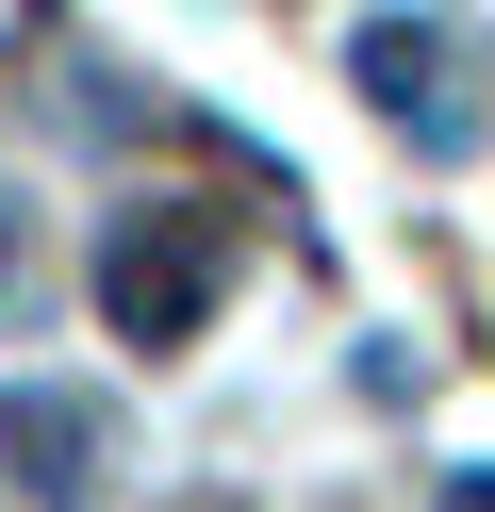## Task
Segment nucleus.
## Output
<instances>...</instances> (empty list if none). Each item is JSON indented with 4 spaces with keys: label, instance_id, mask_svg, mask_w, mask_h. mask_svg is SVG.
<instances>
[{
    "label": "nucleus",
    "instance_id": "2",
    "mask_svg": "<svg viewBox=\"0 0 495 512\" xmlns=\"http://www.w3.org/2000/svg\"><path fill=\"white\" fill-rule=\"evenodd\" d=\"M0 446L33 463V512H116V413H83L66 380H17L0 397Z\"/></svg>",
    "mask_w": 495,
    "mask_h": 512
},
{
    "label": "nucleus",
    "instance_id": "3",
    "mask_svg": "<svg viewBox=\"0 0 495 512\" xmlns=\"http://www.w3.org/2000/svg\"><path fill=\"white\" fill-rule=\"evenodd\" d=\"M347 83H363V100H380L413 149H462V100H446V34H429V17H363V34H347Z\"/></svg>",
    "mask_w": 495,
    "mask_h": 512
},
{
    "label": "nucleus",
    "instance_id": "1",
    "mask_svg": "<svg viewBox=\"0 0 495 512\" xmlns=\"http://www.w3.org/2000/svg\"><path fill=\"white\" fill-rule=\"evenodd\" d=\"M231 281V232L198 199H132L116 232H99V314H116V347H182L198 314H215Z\"/></svg>",
    "mask_w": 495,
    "mask_h": 512
},
{
    "label": "nucleus",
    "instance_id": "5",
    "mask_svg": "<svg viewBox=\"0 0 495 512\" xmlns=\"http://www.w3.org/2000/svg\"><path fill=\"white\" fill-rule=\"evenodd\" d=\"M446 512H495V463H462V479H446Z\"/></svg>",
    "mask_w": 495,
    "mask_h": 512
},
{
    "label": "nucleus",
    "instance_id": "4",
    "mask_svg": "<svg viewBox=\"0 0 495 512\" xmlns=\"http://www.w3.org/2000/svg\"><path fill=\"white\" fill-rule=\"evenodd\" d=\"M33 314H50V215L0 182V331H33Z\"/></svg>",
    "mask_w": 495,
    "mask_h": 512
}]
</instances>
